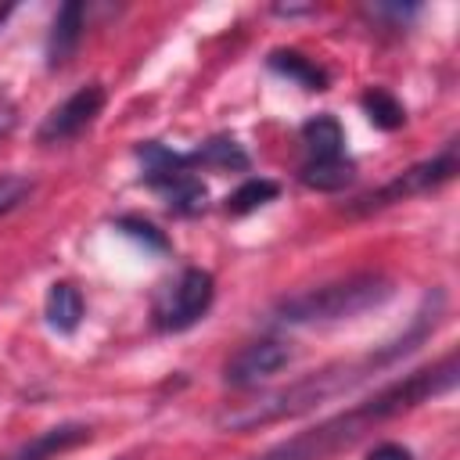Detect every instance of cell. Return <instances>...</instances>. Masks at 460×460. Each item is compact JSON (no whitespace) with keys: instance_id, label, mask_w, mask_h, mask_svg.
I'll list each match as a JSON object with an SVG mask.
<instances>
[{"instance_id":"cell-21","label":"cell","mask_w":460,"mask_h":460,"mask_svg":"<svg viewBox=\"0 0 460 460\" xmlns=\"http://www.w3.org/2000/svg\"><path fill=\"white\" fill-rule=\"evenodd\" d=\"M7 14H11V7L4 4V7H0V25H4V18H7Z\"/></svg>"},{"instance_id":"cell-13","label":"cell","mask_w":460,"mask_h":460,"mask_svg":"<svg viewBox=\"0 0 460 460\" xmlns=\"http://www.w3.org/2000/svg\"><path fill=\"white\" fill-rule=\"evenodd\" d=\"M270 68L280 72L284 79H295V83L305 86V90H327L323 68H320L316 61H309L305 54H298V50H273V54H270Z\"/></svg>"},{"instance_id":"cell-8","label":"cell","mask_w":460,"mask_h":460,"mask_svg":"<svg viewBox=\"0 0 460 460\" xmlns=\"http://www.w3.org/2000/svg\"><path fill=\"white\" fill-rule=\"evenodd\" d=\"M79 36H83V4H61L58 14H54V25H50V36H47V65L58 68L65 65L75 47H79Z\"/></svg>"},{"instance_id":"cell-3","label":"cell","mask_w":460,"mask_h":460,"mask_svg":"<svg viewBox=\"0 0 460 460\" xmlns=\"http://www.w3.org/2000/svg\"><path fill=\"white\" fill-rule=\"evenodd\" d=\"M137 155L144 162V180L169 201L172 212L194 216L205 208V183L187 172V165H194L190 155H176L162 144H144Z\"/></svg>"},{"instance_id":"cell-6","label":"cell","mask_w":460,"mask_h":460,"mask_svg":"<svg viewBox=\"0 0 460 460\" xmlns=\"http://www.w3.org/2000/svg\"><path fill=\"white\" fill-rule=\"evenodd\" d=\"M101 104H104V90H101L97 83L79 86L68 101H61V104L43 119V126H40V133H36L40 144H61V140H72L75 133H83V129L97 119Z\"/></svg>"},{"instance_id":"cell-11","label":"cell","mask_w":460,"mask_h":460,"mask_svg":"<svg viewBox=\"0 0 460 460\" xmlns=\"http://www.w3.org/2000/svg\"><path fill=\"white\" fill-rule=\"evenodd\" d=\"M298 176L313 190H341L356 176V162L349 155H338V158H305V165H302Z\"/></svg>"},{"instance_id":"cell-1","label":"cell","mask_w":460,"mask_h":460,"mask_svg":"<svg viewBox=\"0 0 460 460\" xmlns=\"http://www.w3.org/2000/svg\"><path fill=\"white\" fill-rule=\"evenodd\" d=\"M453 381H456V356H446L438 367L417 370L406 381L385 388L367 406H359L352 413H341V417H334V420H327V424H320V428H313V431H305V435H298V438L270 449L262 460H316L327 449H338V446L352 442L367 424H377L385 417H395V413H402V410H410V406L438 395V392H449Z\"/></svg>"},{"instance_id":"cell-14","label":"cell","mask_w":460,"mask_h":460,"mask_svg":"<svg viewBox=\"0 0 460 460\" xmlns=\"http://www.w3.org/2000/svg\"><path fill=\"white\" fill-rule=\"evenodd\" d=\"M359 104H363L367 119H370L374 126H381V129H399V126L406 122V111H402V104H399V101H395L388 90H381V86L367 90V93L359 97Z\"/></svg>"},{"instance_id":"cell-7","label":"cell","mask_w":460,"mask_h":460,"mask_svg":"<svg viewBox=\"0 0 460 460\" xmlns=\"http://www.w3.org/2000/svg\"><path fill=\"white\" fill-rule=\"evenodd\" d=\"M288 363H291V349L284 341H277V338H262V341L244 345L226 363V381L237 385V388H248V385H259L262 377H273Z\"/></svg>"},{"instance_id":"cell-15","label":"cell","mask_w":460,"mask_h":460,"mask_svg":"<svg viewBox=\"0 0 460 460\" xmlns=\"http://www.w3.org/2000/svg\"><path fill=\"white\" fill-rule=\"evenodd\" d=\"M270 198H277V183H273V180H244V183L226 198V212L244 216V212L266 205Z\"/></svg>"},{"instance_id":"cell-20","label":"cell","mask_w":460,"mask_h":460,"mask_svg":"<svg viewBox=\"0 0 460 460\" xmlns=\"http://www.w3.org/2000/svg\"><path fill=\"white\" fill-rule=\"evenodd\" d=\"M11 126H14V108H11V101H0V137H4Z\"/></svg>"},{"instance_id":"cell-16","label":"cell","mask_w":460,"mask_h":460,"mask_svg":"<svg viewBox=\"0 0 460 460\" xmlns=\"http://www.w3.org/2000/svg\"><path fill=\"white\" fill-rule=\"evenodd\" d=\"M190 162L198 165H234V169H244L248 165V158L241 155V147L234 144V140H226V137H219V140H208L205 147H198L194 155H190Z\"/></svg>"},{"instance_id":"cell-9","label":"cell","mask_w":460,"mask_h":460,"mask_svg":"<svg viewBox=\"0 0 460 460\" xmlns=\"http://www.w3.org/2000/svg\"><path fill=\"white\" fill-rule=\"evenodd\" d=\"M79 442H90V428L86 424H58V428H47L36 438H29L11 460H54L58 453H65V449H72Z\"/></svg>"},{"instance_id":"cell-10","label":"cell","mask_w":460,"mask_h":460,"mask_svg":"<svg viewBox=\"0 0 460 460\" xmlns=\"http://www.w3.org/2000/svg\"><path fill=\"white\" fill-rule=\"evenodd\" d=\"M43 313H47V323L58 331V334H72L83 320V295L72 288V284H50L47 291V302H43Z\"/></svg>"},{"instance_id":"cell-12","label":"cell","mask_w":460,"mask_h":460,"mask_svg":"<svg viewBox=\"0 0 460 460\" xmlns=\"http://www.w3.org/2000/svg\"><path fill=\"white\" fill-rule=\"evenodd\" d=\"M302 144L309 151V158H338L345 155V133L338 126V119L331 115H316L302 126Z\"/></svg>"},{"instance_id":"cell-2","label":"cell","mask_w":460,"mask_h":460,"mask_svg":"<svg viewBox=\"0 0 460 460\" xmlns=\"http://www.w3.org/2000/svg\"><path fill=\"white\" fill-rule=\"evenodd\" d=\"M392 295V284L381 273H356L345 280H331L309 291H298L280 302V316L291 323H313V320H341L356 316L363 309L381 305Z\"/></svg>"},{"instance_id":"cell-18","label":"cell","mask_w":460,"mask_h":460,"mask_svg":"<svg viewBox=\"0 0 460 460\" xmlns=\"http://www.w3.org/2000/svg\"><path fill=\"white\" fill-rule=\"evenodd\" d=\"M122 226V234H129V237H140L144 244H151V248H165V237L151 226V223H140V219H122L119 223Z\"/></svg>"},{"instance_id":"cell-4","label":"cell","mask_w":460,"mask_h":460,"mask_svg":"<svg viewBox=\"0 0 460 460\" xmlns=\"http://www.w3.org/2000/svg\"><path fill=\"white\" fill-rule=\"evenodd\" d=\"M212 295H216L212 273H205V270H183L172 284H165L158 291V298H155V323L162 331H183V327L198 323L208 313Z\"/></svg>"},{"instance_id":"cell-19","label":"cell","mask_w":460,"mask_h":460,"mask_svg":"<svg viewBox=\"0 0 460 460\" xmlns=\"http://www.w3.org/2000/svg\"><path fill=\"white\" fill-rule=\"evenodd\" d=\"M367 460H413V453L406 446H399V442H381V446H374L367 453Z\"/></svg>"},{"instance_id":"cell-5","label":"cell","mask_w":460,"mask_h":460,"mask_svg":"<svg viewBox=\"0 0 460 460\" xmlns=\"http://www.w3.org/2000/svg\"><path fill=\"white\" fill-rule=\"evenodd\" d=\"M453 172H456V147L449 144L442 155H435V158H428V162H420V165H413V169L399 172L392 183H385L381 190L367 194V198L356 205V212H370V208H381V205H392V201H402V198L424 194V190H431V187L446 183Z\"/></svg>"},{"instance_id":"cell-17","label":"cell","mask_w":460,"mask_h":460,"mask_svg":"<svg viewBox=\"0 0 460 460\" xmlns=\"http://www.w3.org/2000/svg\"><path fill=\"white\" fill-rule=\"evenodd\" d=\"M29 194H32V180L29 176H18V172L0 176V216L11 212V208H18Z\"/></svg>"}]
</instances>
